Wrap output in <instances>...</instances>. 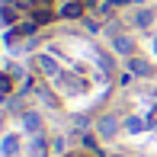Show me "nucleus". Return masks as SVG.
<instances>
[{
	"mask_svg": "<svg viewBox=\"0 0 157 157\" xmlns=\"http://www.w3.org/2000/svg\"><path fill=\"white\" fill-rule=\"evenodd\" d=\"M116 52H119V55H132V52H135V45H132L128 35H119V39H116Z\"/></svg>",
	"mask_w": 157,
	"mask_h": 157,
	"instance_id": "nucleus-4",
	"label": "nucleus"
},
{
	"mask_svg": "<svg viewBox=\"0 0 157 157\" xmlns=\"http://www.w3.org/2000/svg\"><path fill=\"white\" fill-rule=\"evenodd\" d=\"M96 132L103 135V138H116V135H119V119H116V116L96 119Z\"/></svg>",
	"mask_w": 157,
	"mask_h": 157,
	"instance_id": "nucleus-2",
	"label": "nucleus"
},
{
	"mask_svg": "<svg viewBox=\"0 0 157 157\" xmlns=\"http://www.w3.org/2000/svg\"><path fill=\"white\" fill-rule=\"evenodd\" d=\"M58 13H61V16H64V19H77V16H80V13H83V6H80V3H77V0H64V3H61V10H58Z\"/></svg>",
	"mask_w": 157,
	"mask_h": 157,
	"instance_id": "nucleus-3",
	"label": "nucleus"
},
{
	"mask_svg": "<svg viewBox=\"0 0 157 157\" xmlns=\"http://www.w3.org/2000/svg\"><path fill=\"white\" fill-rule=\"evenodd\" d=\"M19 151H23V135L10 132L0 138V157H19Z\"/></svg>",
	"mask_w": 157,
	"mask_h": 157,
	"instance_id": "nucleus-1",
	"label": "nucleus"
},
{
	"mask_svg": "<svg viewBox=\"0 0 157 157\" xmlns=\"http://www.w3.org/2000/svg\"><path fill=\"white\" fill-rule=\"evenodd\" d=\"M10 90H13V77L0 71V103H3V99H6V93H10Z\"/></svg>",
	"mask_w": 157,
	"mask_h": 157,
	"instance_id": "nucleus-5",
	"label": "nucleus"
}]
</instances>
